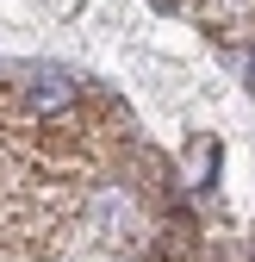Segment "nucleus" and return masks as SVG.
I'll return each instance as SVG.
<instances>
[{
  "label": "nucleus",
  "mask_w": 255,
  "mask_h": 262,
  "mask_svg": "<svg viewBox=\"0 0 255 262\" xmlns=\"http://www.w3.org/2000/svg\"><path fill=\"white\" fill-rule=\"evenodd\" d=\"M31 106H38V113H69L75 106V81L69 75H62V69H50V75H31Z\"/></svg>",
  "instance_id": "nucleus-1"
},
{
  "label": "nucleus",
  "mask_w": 255,
  "mask_h": 262,
  "mask_svg": "<svg viewBox=\"0 0 255 262\" xmlns=\"http://www.w3.org/2000/svg\"><path fill=\"white\" fill-rule=\"evenodd\" d=\"M249 88H255V44H249Z\"/></svg>",
  "instance_id": "nucleus-2"
}]
</instances>
